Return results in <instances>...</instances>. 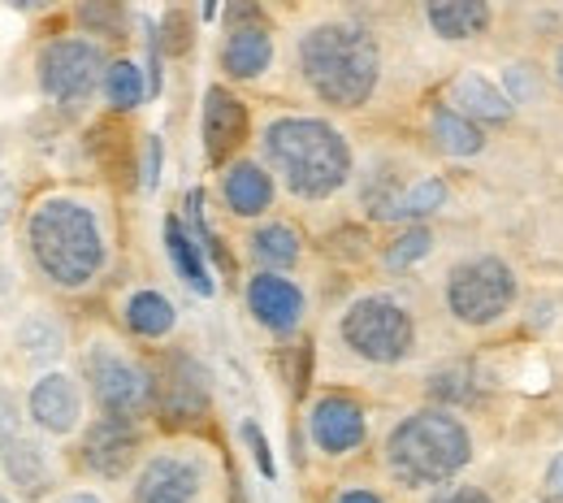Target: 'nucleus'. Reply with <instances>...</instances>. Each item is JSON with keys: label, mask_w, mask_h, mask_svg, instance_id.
I'll list each match as a JSON object with an SVG mask.
<instances>
[{"label": "nucleus", "mask_w": 563, "mask_h": 503, "mask_svg": "<svg viewBox=\"0 0 563 503\" xmlns=\"http://www.w3.org/2000/svg\"><path fill=\"white\" fill-rule=\"evenodd\" d=\"M424 135H429V144L438 147L442 156H455V161H468V156L486 152V131L477 122H468L464 113H455L446 100L442 105H429Z\"/></svg>", "instance_id": "obj_25"}, {"label": "nucleus", "mask_w": 563, "mask_h": 503, "mask_svg": "<svg viewBox=\"0 0 563 503\" xmlns=\"http://www.w3.org/2000/svg\"><path fill=\"white\" fill-rule=\"evenodd\" d=\"M542 495H547V503H563V451H555V456H551V464H547Z\"/></svg>", "instance_id": "obj_37"}, {"label": "nucleus", "mask_w": 563, "mask_h": 503, "mask_svg": "<svg viewBox=\"0 0 563 503\" xmlns=\"http://www.w3.org/2000/svg\"><path fill=\"white\" fill-rule=\"evenodd\" d=\"M382 473L399 491H442L473 464V430L455 408L421 404L382 434Z\"/></svg>", "instance_id": "obj_4"}, {"label": "nucleus", "mask_w": 563, "mask_h": 503, "mask_svg": "<svg viewBox=\"0 0 563 503\" xmlns=\"http://www.w3.org/2000/svg\"><path fill=\"white\" fill-rule=\"evenodd\" d=\"M325 503H390V495L382 491V486H373V482H360V478H352V482H339L334 491H330V500Z\"/></svg>", "instance_id": "obj_34"}, {"label": "nucleus", "mask_w": 563, "mask_h": 503, "mask_svg": "<svg viewBox=\"0 0 563 503\" xmlns=\"http://www.w3.org/2000/svg\"><path fill=\"white\" fill-rule=\"evenodd\" d=\"M243 313L256 330L274 335V339H295L308 326L312 299L308 287L295 274H261L252 270L243 278Z\"/></svg>", "instance_id": "obj_17"}, {"label": "nucleus", "mask_w": 563, "mask_h": 503, "mask_svg": "<svg viewBox=\"0 0 563 503\" xmlns=\"http://www.w3.org/2000/svg\"><path fill=\"white\" fill-rule=\"evenodd\" d=\"M417 174L395 161V156H368L360 161V174H355V214L364 217L368 226H404V200L412 192Z\"/></svg>", "instance_id": "obj_20"}, {"label": "nucleus", "mask_w": 563, "mask_h": 503, "mask_svg": "<svg viewBox=\"0 0 563 503\" xmlns=\"http://www.w3.org/2000/svg\"><path fill=\"white\" fill-rule=\"evenodd\" d=\"M503 96L511 105H529L538 96V74H533V66H507L503 70Z\"/></svg>", "instance_id": "obj_33"}, {"label": "nucleus", "mask_w": 563, "mask_h": 503, "mask_svg": "<svg viewBox=\"0 0 563 503\" xmlns=\"http://www.w3.org/2000/svg\"><path fill=\"white\" fill-rule=\"evenodd\" d=\"M156 369V417L165 426H196L212 413V369L187 348H165Z\"/></svg>", "instance_id": "obj_16"}, {"label": "nucleus", "mask_w": 563, "mask_h": 503, "mask_svg": "<svg viewBox=\"0 0 563 503\" xmlns=\"http://www.w3.org/2000/svg\"><path fill=\"white\" fill-rule=\"evenodd\" d=\"M113 53L104 40L87 35L82 26L78 31H57V35H44L35 48H31V83H35V96L57 109V113H78L87 109L96 96H100V83L109 70Z\"/></svg>", "instance_id": "obj_7"}, {"label": "nucleus", "mask_w": 563, "mask_h": 503, "mask_svg": "<svg viewBox=\"0 0 563 503\" xmlns=\"http://www.w3.org/2000/svg\"><path fill=\"white\" fill-rule=\"evenodd\" d=\"M0 364H4V321H0Z\"/></svg>", "instance_id": "obj_40"}, {"label": "nucleus", "mask_w": 563, "mask_h": 503, "mask_svg": "<svg viewBox=\"0 0 563 503\" xmlns=\"http://www.w3.org/2000/svg\"><path fill=\"white\" fill-rule=\"evenodd\" d=\"M421 18L442 44H464L490 31L494 9L486 0H442V4H424Z\"/></svg>", "instance_id": "obj_24"}, {"label": "nucleus", "mask_w": 563, "mask_h": 503, "mask_svg": "<svg viewBox=\"0 0 563 503\" xmlns=\"http://www.w3.org/2000/svg\"><path fill=\"white\" fill-rule=\"evenodd\" d=\"M278 31L265 18V9H256V4L225 9V31H221V44H217V70L225 78V87L230 83L234 87L265 83L278 70Z\"/></svg>", "instance_id": "obj_14"}, {"label": "nucleus", "mask_w": 563, "mask_h": 503, "mask_svg": "<svg viewBox=\"0 0 563 503\" xmlns=\"http://www.w3.org/2000/svg\"><path fill=\"white\" fill-rule=\"evenodd\" d=\"M70 478V451L48 442L44 434L22 430L0 447V482L22 503H48Z\"/></svg>", "instance_id": "obj_15"}, {"label": "nucleus", "mask_w": 563, "mask_h": 503, "mask_svg": "<svg viewBox=\"0 0 563 503\" xmlns=\"http://www.w3.org/2000/svg\"><path fill=\"white\" fill-rule=\"evenodd\" d=\"M35 295L31 287V274L22 265V252H18V239H0V321H9L26 299Z\"/></svg>", "instance_id": "obj_29"}, {"label": "nucleus", "mask_w": 563, "mask_h": 503, "mask_svg": "<svg viewBox=\"0 0 563 503\" xmlns=\"http://www.w3.org/2000/svg\"><path fill=\"white\" fill-rule=\"evenodd\" d=\"M424 503H494L486 486H473V482H451L442 491H433Z\"/></svg>", "instance_id": "obj_36"}, {"label": "nucleus", "mask_w": 563, "mask_h": 503, "mask_svg": "<svg viewBox=\"0 0 563 503\" xmlns=\"http://www.w3.org/2000/svg\"><path fill=\"white\" fill-rule=\"evenodd\" d=\"M22 209H26V196H22V183L9 165H0V239H9L22 221Z\"/></svg>", "instance_id": "obj_32"}, {"label": "nucleus", "mask_w": 563, "mask_h": 503, "mask_svg": "<svg viewBox=\"0 0 563 503\" xmlns=\"http://www.w3.org/2000/svg\"><path fill=\"white\" fill-rule=\"evenodd\" d=\"M368 438H373V408L364 395L330 386L303 404V447L317 460L343 464L368 447Z\"/></svg>", "instance_id": "obj_13"}, {"label": "nucleus", "mask_w": 563, "mask_h": 503, "mask_svg": "<svg viewBox=\"0 0 563 503\" xmlns=\"http://www.w3.org/2000/svg\"><path fill=\"white\" fill-rule=\"evenodd\" d=\"M22 413H26V430L44 434L57 447H74L78 434L87 430V422L96 417L74 364L26 373L22 378Z\"/></svg>", "instance_id": "obj_12"}, {"label": "nucleus", "mask_w": 563, "mask_h": 503, "mask_svg": "<svg viewBox=\"0 0 563 503\" xmlns=\"http://www.w3.org/2000/svg\"><path fill=\"white\" fill-rule=\"evenodd\" d=\"M48 503H113V495L104 491V486H96V482H87V478H70L57 495Z\"/></svg>", "instance_id": "obj_35"}, {"label": "nucleus", "mask_w": 563, "mask_h": 503, "mask_svg": "<svg viewBox=\"0 0 563 503\" xmlns=\"http://www.w3.org/2000/svg\"><path fill=\"white\" fill-rule=\"evenodd\" d=\"M74 343H78V330H74L70 313L48 295H31L4 321V364L22 378L70 364Z\"/></svg>", "instance_id": "obj_10"}, {"label": "nucleus", "mask_w": 563, "mask_h": 503, "mask_svg": "<svg viewBox=\"0 0 563 503\" xmlns=\"http://www.w3.org/2000/svg\"><path fill=\"white\" fill-rule=\"evenodd\" d=\"M555 78H560V83H563V48H560V53H555Z\"/></svg>", "instance_id": "obj_39"}, {"label": "nucleus", "mask_w": 563, "mask_h": 503, "mask_svg": "<svg viewBox=\"0 0 563 503\" xmlns=\"http://www.w3.org/2000/svg\"><path fill=\"white\" fill-rule=\"evenodd\" d=\"M446 105H451L455 113H464L468 122H477V127H498V122H507V118L516 113V105L503 96V87L477 70H460L451 78Z\"/></svg>", "instance_id": "obj_23"}, {"label": "nucleus", "mask_w": 563, "mask_h": 503, "mask_svg": "<svg viewBox=\"0 0 563 503\" xmlns=\"http://www.w3.org/2000/svg\"><path fill=\"white\" fill-rule=\"evenodd\" d=\"M243 256L252 261V270L261 274H295L308 256V239L303 230L290 221V217H269V221H256L247 226L243 234Z\"/></svg>", "instance_id": "obj_22"}, {"label": "nucleus", "mask_w": 563, "mask_h": 503, "mask_svg": "<svg viewBox=\"0 0 563 503\" xmlns=\"http://www.w3.org/2000/svg\"><path fill=\"white\" fill-rule=\"evenodd\" d=\"M282 192L278 178L265 170V161L256 152H239L234 161H225L217 170V205L221 214L234 217V221H269L274 209H278Z\"/></svg>", "instance_id": "obj_19"}, {"label": "nucleus", "mask_w": 563, "mask_h": 503, "mask_svg": "<svg viewBox=\"0 0 563 503\" xmlns=\"http://www.w3.org/2000/svg\"><path fill=\"white\" fill-rule=\"evenodd\" d=\"M217 478H221V460L209 442L169 434L147 447L122 495L126 503H209Z\"/></svg>", "instance_id": "obj_8"}, {"label": "nucleus", "mask_w": 563, "mask_h": 503, "mask_svg": "<svg viewBox=\"0 0 563 503\" xmlns=\"http://www.w3.org/2000/svg\"><path fill=\"white\" fill-rule=\"evenodd\" d=\"M0 503H22V500H18V495H13V491H9L4 482H0Z\"/></svg>", "instance_id": "obj_38"}, {"label": "nucleus", "mask_w": 563, "mask_h": 503, "mask_svg": "<svg viewBox=\"0 0 563 503\" xmlns=\"http://www.w3.org/2000/svg\"><path fill=\"white\" fill-rule=\"evenodd\" d=\"M74 373L87 386L96 417L152 422L156 417V369L118 326H87L74 343Z\"/></svg>", "instance_id": "obj_6"}, {"label": "nucleus", "mask_w": 563, "mask_h": 503, "mask_svg": "<svg viewBox=\"0 0 563 503\" xmlns=\"http://www.w3.org/2000/svg\"><path fill=\"white\" fill-rule=\"evenodd\" d=\"M165 239H169V256H174V265H178L183 283H187V287H196L200 295H212L209 270H205V261H200V248H196V239L178 226V217H169V221H165Z\"/></svg>", "instance_id": "obj_30"}, {"label": "nucleus", "mask_w": 563, "mask_h": 503, "mask_svg": "<svg viewBox=\"0 0 563 503\" xmlns=\"http://www.w3.org/2000/svg\"><path fill=\"white\" fill-rule=\"evenodd\" d=\"M26 430V413H22V373H13L9 364H0V447L13 442Z\"/></svg>", "instance_id": "obj_31"}, {"label": "nucleus", "mask_w": 563, "mask_h": 503, "mask_svg": "<svg viewBox=\"0 0 563 503\" xmlns=\"http://www.w3.org/2000/svg\"><path fill=\"white\" fill-rule=\"evenodd\" d=\"M256 122H252V109L225 87L217 83L205 91V109H200V135H205V156H209L212 170H221L225 161H234L243 144L252 140Z\"/></svg>", "instance_id": "obj_21"}, {"label": "nucleus", "mask_w": 563, "mask_h": 503, "mask_svg": "<svg viewBox=\"0 0 563 503\" xmlns=\"http://www.w3.org/2000/svg\"><path fill=\"white\" fill-rule=\"evenodd\" d=\"M477 395V369L468 360H442L424 373V400L438 408H460Z\"/></svg>", "instance_id": "obj_27"}, {"label": "nucleus", "mask_w": 563, "mask_h": 503, "mask_svg": "<svg viewBox=\"0 0 563 503\" xmlns=\"http://www.w3.org/2000/svg\"><path fill=\"white\" fill-rule=\"evenodd\" d=\"M433 252V226H399L386 243H382V270L386 274H408L417 270L424 256Z\"/></svg>", "instance_id": "obj_28"}, {"label": "nucleus", "mask_w": 563, "mask_h": 503, "mask_svg": "<svg viewBox=\"0 0 563 503\" xmlns=\"http://www.w3.org/2000/svg\"><path fill=\"white\" fill-rule=\"evenodd\" d=\"M290 70L303 96L334 113H360L382 96L386 44L377 26L352 9H325L290 35Z\"/></svg>", "instance_id": "obj_2"}, {"label": "nucleus", "mask_w": 563, "mask_h": 503, "mask_svg": "<svg viewBox=\"0 0 563 503\" xmlns=\"http://www.w3.org/2000/svg\"><path fill=\"white\" fill-rule=\"evenodd\" d=\"M330 348L355 369H404L421 352V313L399 287H360L330 313Z\"/></svg>", "instance_id": "obj_5"}, {"label": "nucleus", "mask_w": 563, "mask_h": 503, "mask_svg": "<svg viewBox=\"0 0 563 503\" xmlns=\"http://www.w3.org/2000/svg\"><path fill=\"white\" fill-rule=\"evenodd\" d=\"M252 152L278 178V192L303 209L334 205L360 174V147L347 127L312 109H269L256 118Z\"/></svg>", "instance_id": "obj_3"}, {"label": "nucleus", "mask_w": 563, "mask_h": 503, "mask_svg": "<svg viewBox=\"0 0 563 503\" xmlns=\"http://www.w3.org/2000/svg\"><path fill=\"white\" fill-rule=\"evenodd\" d=\"M152 422H122V417H91L87 430L70 447L74 478H87L96 486H126L152 447Z\"/></svg>", "instance_id": "obj_11"}, {"label": "nucleus", "mask_w": 563, "mask_h": 503, "mask_svg": "<svg viewBox=\"0 0 563 503\" xmlns=\"http://www.w3.org/2000/svg\"><path fill=\"white\" fill-rule=\"evenodd\" d=\"M113 321L131 343L165 348L183 326V308L161 283H131L113 295Z\"/></svg>", "instance_id": "obj_18"}, {"label": "nucleus", "mask_w": 563, "mask_h": 503, "mask_svg": "<svg viewBox=\"0 0 563 503\" xmlns=\"http://www.w3.org/2000/svg\"><path fill=\"white\" fill-rule=\"evenodd\" d=\"M152 83H147V70H143L135 57H113L109 70H104V83H100V100L113 109V113H135L143 100H147Z\"/></svg>", "instance_id": "obj_26"}, {"label": "nucleus", "mask_w": 563, "mask_h": 503, "mask_svg": "<svg viewBox=\"0 0 563 503\" xmlns=\"http://www.w3.org/2000/svg\"><path fill=\"white\" fill-rule=\"evenodd\" d=\"M442 308L464 330H490L516 308V270L494 252L460 256L442 274Z\"/></svg>", "instance_id": "obj_9"}, {"label": "nucleus", "mask_w": 563, "mask_h": 503, "mask_svg": "<svg viewBox=\"0 0 563 503\" xmlns=\"http://www.w3.org/2000/svg\"><path fill=\"white\" fill-rule=\"evenodd\" d=\"M35 295L87 299L118 270V217L104 192L82 183H53L26 196L13 230Z\"/></svg>", "instance_id": "obj_1"}]
</instances>
